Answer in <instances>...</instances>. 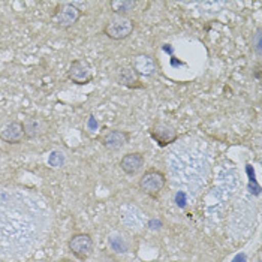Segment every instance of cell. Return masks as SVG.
Returning <instances> with one entry per match:
<instances>
[{
	"mask_svg": "<svg viewBox=\"0 0 262 262\" xmlns=\"http://www.w3.org/2000/svg\"><path fill=\"white\" fill-rule=\"evenodd\" d=\"M0 140L6 144H21L26 140L23 121L11 120L0 126Z\"/></svg>",
	"mask_w": 262,
	"mask_h": 262,
	"instance_id": "11",
	"label": "cell"
},
{
	"mask_svg": "<svg viewBox=\"0 0 262 262\" xmlns=\"http://www.w3.org/2000/svg\"><path fill=\"white\" fill-rule=\"evenodd\" d=\"M68 80L72 81L77 85H85L93 81V69L92 64L84 59H77L71 61L69 69L66 72Z\"/></svg>",
	"mask_w": 262,
	"mask_h": 262,
	"instance_id": "7",
	"label": "cell"
},
{
	"mask_svg": "<svg viewBox=\"0 0 262 262\" xmlns=\"http://www.w3.org/2000/svg\"><path fill=\"white\" fill-rule=\"evenodd\" d=\"M171 182L182 192L196 193L210 174V155L200 140L189 138L172 148L168 158Z\"/></svg>",
	"mask_w": 262,
	"mask_h": 262,
	"instance_id": "2",
	"label": "cell"
},
{
	"mask_svg": "<svg viewBox=\"0 0 262 262\" xmlns=\"http://www.w3.org/2000/svg\"><path fill=\"white\" fill-rule=\"evenodd\" d=\"M165 186H166V176L156 168L147 169L138 182L140 190L150 198L159 196V193L165 189Z\"/></svg>",
	"mask_w": 262,
	"mask_h": 262,
	"instance_id": "5",
	"label": "cell"
},
{
	"mask_svg": "<svg viewBox=\"0 0 262 262\" xmlns=\"http://www.w3.org/2000/svg\"><path fill=\"white\" fill-rule=\"evenodd\" d=\"M23 126H24L26 140H38V138H42L50 130V121L47 120L45 117H40V116L27 117L26 120L23 121Z\"/></svg>",
	"mask_w": 262,
	"mask_h": 262,
	"instance_id": "9",
	"label": "cell"
},
{
	"mask_svg": "<svg viewBox=\"0 0 262 262\" xmlns=\"http://www.w3.org/2000/svg\"><path fill=\"white\" fill-rule=\"evenodd\" d=\"M261 47H262V35H261V29L256 30V33L253 35L252 38V48L253 51L256 53L258 57H261Z\"/></svg>",
	"mask_w": 262,
	"mask_h": 262,
	"instance_id": "15",
	"label": "cell"
},
{
	"mask_svg": "<svg viewBox=\"0 0 262 262\" xmlns=\"http://www.w3.org/2000/svg\"><path fill=\"white\" fill-rule=\"evenodd\" d=\"M59 262H75V261H72V259H69V258H63V259H60Z\"/></svg>",
	"mask_w": 262,
	"mask_h": 262,
	"instance_id": "17",
	"label": "cell"
},
{
	"mask_svg": "<svg viewBox=\"0 0 262 262\" xmlns=\"http://www.w3.org/2000/svg\"><path fill=\"white\" fill-rule=\"evenodd\" d=\"M99 142L102 145L110 150V151H117L123 148L129 140H130V134L127 130H120V129H111V130H106L103 135H101Z\"/></svg>",
	"mask_w": 262,
	"mask_h": 262,
	"instance_id": "10",
	"label": "cell"
},
{
	"mask_svg": "<svg viewBox=\"0 0 262 262\" xmlns=\"http://www.w3.org/2000/svg\"><path fill=\"white\" fill-rule=\"evenodd\" d=\"M150 137L153 141H156L161 148H165L179 140V134L176 127L163 121H158L156 124L150 127Z\"/></svg>",
	"mask_w": 262,
	"mask_h": 262,
	"instance_id": "8",
	"label": "cell"
},
{
	"mask_svg": "<svg viewBox=\"0 0 262 262\" xmlns=\"http://www.w3.org/2000/svg\"><path fill=\"white\" fill-rule=\"evenodd\" d=\"M119 84L127 87V89H142L144 85L140 81V74L137 72V69L134 66H123L119 71V77H117Z\"/></svg>",
	"mask_w": 262,
	"mask_h": 262,
	"instance_id": "13",
	"label": "cell"
},
{
	"mask_svg": "<svg viewBox=\"0 0 262 262\" xmlns=\"http://www.w3.org/2000/svg\"><path fill=\"white\" fill-rule=\"evenodd\" d=\"M68 249L69 252L80 261H85L92 256L93 249H95V242L90 234L87 232H77L74 234L69 242H68Z\"/></svg>",
	"mask_w": 262,
	"mask_h": 262,
	"instance_id": "6",
	"label": "cell"
},
{
	"mask_svg": "<svg viewBox=\"0 0 262 262\" xmlns=\"http://www.w3.org/2000/svg\"><path fill=\"white\" fill-rule=\"evenodd\" d=\"M135 27L137 23L129 17H113L105 23L102 33L113 40H124L134 33Z\"/></svg>",
	"mask_w": 262,
	"mask_h": 262,
	"instance_id": "4",
	"label": "cell"
},
{
	"mask_svg": "<svg viewBox=\"0 0 262 262\" xmlns=\"http://www.w3.org/2000/svg\"><path fill=\"white\" fill-rule=\"evenodd\" d=\"M82 17V11L75 5V3H69V2H63L59 3L51 15V23L61 30H68L72 26H75L80 18Z\"/></svg>",
	"mask_w": 262,
	"mask_h": 262,
	"instance_id": "3",
	"label": "cell"
},
{
	"mask_svg": "<svg viewBox=\"0 0 262 262\" xmlns=\"http://www.w3.org/2000/svg\"><path fill=\"white\" fill-rule=\"evenodd\" d=\"M144 162H145V158L140 151L127 153L120 159V168L126 176H135L142 169Z\"/></svg>",
	"mask_w": 262,
	"mask_h": 262,
	"instance_id": "12",
	"label": "cell"
},
{
	"mask_svg": "<svg viewBox=\"0 0 262 262\" xmlns=\"http://www.w3.org/2000/svg\"><path fill=\"white\" fill-rule=\"evenodd\" d=\"M255 77H256L258 80L261 78V68H259V64L256 66V72H255Z\"/></svg>",
	"mask_w": 262,
	"mask_h": 262,
	"instance_id": "16",
	"label": "cell"
},
{
	"mask_svg": "<svg viewBox=\"0 0 262 262\" xmlns=\"http://www.w3.org/2000/svg\"><path fill=\"white\" fill-rule=\"evenodd\" d=\"M53 213L45 196L23 186L0 187V258L18 261L47 240Z\"/></svg>",
	"mask_w": 262,
	"mask_h": 262,
	"instance_id": "1",
	"label": "cell"
},
{
	"mask_svg": "<svg viewBox=\"0 0 262 262\" xmlns=\"http://www.w3.org/2000/svg\"><path fill=\"white\" fill-rule=\"evenodd\" d=\"M138 2L135 0H110V9L116 14V17H127L135 11Z\"/></svg>",
	"mask_w": 262,
	"mask_h": 262,
	"instance_id": "14",
	"label": "cell"
}]
</instances>
